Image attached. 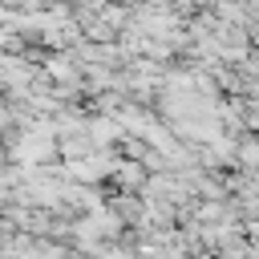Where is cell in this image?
<instances>
[{
    "label": "cell",
    "mask_w": 259,
    "mask_h": 259,
    "mask_svg": "<svg viewBox=\"0 0 259 259\" xmlns=\"http://www.w3.org/2000/svg\"><path fill=\"white\" fill-rule=\"evenodd\" d=\"M4 154H8V150H4V146H0V166H4Z\"/></svg>",
    "instance_id": "1"
}]
</instances>
